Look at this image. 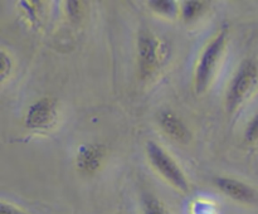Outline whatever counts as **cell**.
<instances>
[{
    "label": "cell",
    "instance_id": "2",
    "mask_svg": "<svg viewBox=\"0 0 258 214\" xmlns=\"http://www.w3.org/2000/svg\"><path fill=\"white\" fill-rule=\"evenodd\" d=\"M146 155L153 168L178 190L189 191V181L175 160L155 141L146 142Z\"/></svg>",
    "mask_w": 258,
    "mask_h": 214
},
{
    "label": "cell",
    "instance_id": "13",
    "mask_svg": "<svg viewBox=\"0 0 258 214\" xmlns=\"http://www.w3.org/2000/svg\"><path fill=\"white\" fill-rule=\"evenodd\" d=\"M244 140L247 144L258 142V113L249 120L244 130Z\"/></svg>",
    "mask_w": 258,
    "mask_h": 214
},
{
    "label": "cell",
    "instance_id": "6",
    "mask_svg": "<svg viewBox=\"0 0 258 214\" xmlns=\"http://www.w3.org/2000/svg\"><path fill=\"white\" fill-rule=\"evenodd\" d=\"M106 156V148L102 144H83L76 154V168L82 175H93L100 170Z\"/></svg>",
    "mask_w": 258,
    "mask_h": 214
},
{
    "label": "cell",
    "instance_id": "10",
    "mask_svg": "<svg viewBox=\"0 0 258 214\" xmlns=\"http://www.w3.org/2000/svg\"><path fill=\"white\" fill-rule=\"evenodd\" d=\"M206 9L204 2H184L181 7V17L185 22H193Z\"/></svg>",
    "mask_w": 258,
    "mask_h": 214
},
{
    "label": "cell",
    "instance_id": "3",
    "mask_svg": "<svg viewBox=\"0 0 258 214\" xmlns=\"http://www.w3.org/2000/svg\"><path fill=\"white\" fill-rule=\"evenodd\" d=\"M227 42V32L221 30L213 40L207 44L201 54L196 68V90L198 93H203L211 83L219 60L223 55Z\"/></svg>",
    "mask_w": 258,
    "mask_h": 214
},
{
    "label": "cell",
    "instance_id": "15",
    "mask_svg": "<svg viewBox=\"0 0 258 214\" xmlns=\"http://www.w3.org/2000/svg\"><path fill=\"white\" fill-rule=\"evenodd\" d=\"M0 214H28L27 211L23 210L22 208L17 206L13 203L3 200L0 204Z\"/></svg>",
    "mask_w": 258,
    "mask_h": 214
},
{
    "label": "cell",
    "instance_id": "1",
    "mask_svg": "<svg viewBox=\"0 0 258 214\" xmlns=\"http://www.w3.org/2000/svg\"><path fill=\"white\" fill-rule=\"evenodd\" d=\"M257 78L258 68L256 63L251 59L243 60L227 88L226 107L228 112H234L246 101L256 86Z\"/></svg>",
    "mask_w": 258,
    "mask_h": 214
},
{
    "label": "cell",
    "instance_id": "8",
    "mask_svg": "<svg viewBox=\"0 0 258 214\" xmlns=\"http://www.w3.org/2000/svg\"><path fill=\"white\" fill-rule=\"evenodd\" d=\"M159 123L161 128L168 136L179 142H188L190 140V131L188 130L185 123L174 111L165 110L159 115Z\"/></svg>",
    "mask_w": 258,
    "mask_h": 214
},
{
    "label": "cell",
    "instance_id": "14",
    "mask_svg": "<svg viewBox=\"0 0 258 214\" xmlns=\"http://www.w3.org/2000/svg\"><path fill=\"white\" fill-rule=\"evenodd\" d=\"M66 10H67L68 17L72 20H80L82 17L83 13V7L82 3L80 2H67L66 3Z\"/></svg>",
    "mask_w": 258,
    "mask_h": 214
},
{
    "label": "cell",
    "instance_id": "11",
    "mask_svg": "<svg viewBox=\"0 0 258 214\" xmlns=\"http://www.w3.org/2000/svg\"><path fill=\"white\" fill-rule=\"evenodd\" d=\"M151 9L156 12L158 14L168 15V17H173L176 13V4L175 2H170V0H156V2H149Z\"/></svg>",
    "mask_w": 258,
    "mask_h": 214
},
{
    "label": "cell",
    "instance_id": "5",
    "mask_svg": "<svg viewBox=\"0 0 258 214\" xmlns=\"http://www.w3.org/2000/svg\"><path fill=\"white\" fill-rule=\"evenodd\" d=\"M57 120V102L52 97H43L29 106L24 125L32 130H47Z\"/></svg>",
    "mask_w": 258,
    "mask_h": 214
},
{
    "label": "cell",
    "instance_id": "12",
    "mask_svg": "<svg viewBox=\"0 0 258 214\" xmlns=\"http://www.w3.org/2000/svg\"><path fill=\"white\" fill-rule=\"evenodd\" d=\"M12 57H10V54L4 48H2V50H0V81H2V83H4L5 80L9 77L10 72H12Z\"/></svg>",
    "mask_w": 258,
    "mask_h": 214
},
{
    "label": "cell",
    "instance_id": "4",
    "mask_svg": "<svg viewBox=\"0 0 258 214\" xmlns=\"http://www.w3.org/2000/svg\"><path fill=\"white\" fill-rule=\"evenodd\" d=\"M138 67L141 78L154 75L160 60V42L149 30H143L138 37Z\"/></svg>",
    "mask_w": 258,
    "mask_h": 214
},
{
    "label": "cell",
    "instance_id": "9",
    "mask_svg": "<svg viewBox=\"0 0 258 214\" xmlns=\"http://www.w3.org/2000/svg\"><path fill=\"white\" fill-rule=\"evenodd\" d=\"M141 210L143 214H170L163 201L150 193H144L141 196Z\"/></svg>",
    "mask_w": 258,
    "mask_h": 214
},
{
    "label": "cell",
    "instance_id": "7",
    "mask_svg": "<svg viewBox=\"0 0 258 214\" xmlns=\"http://www.w3.org/2000/svg\"><path fill=\"white\" fill-rule=\"evenodd\" d=\"M217 188L226 196L242 204L258 203V193L254 188L244 181L229 176H218L214 179Z\"/></svg>",
    "mask_w": 258,
    "mask_h": 214
}]
</instances>
